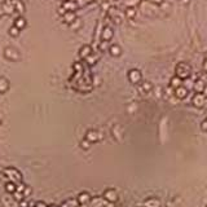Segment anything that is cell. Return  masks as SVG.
<instances>
[{"mask_svg":"<svg viewBox=\"0 0 207 207\" xmlns=\"http://www.w3.org/2000/svg\"><path fill=\"white\" fill-rule=\"evenodd\" d=\"M180 85H183V79H180L179 77L175 75L172 79L170 80V87L173 88V90H176V88H179Z\"/></svg>","mask_w":207,"mask_h":207,"instance_id":"6","label":"cell"},{"mask_svg":"<svg viewBox=\"0 0 207 207\" xmlns=\"http://www.w3.org/2000/svg\"><path fill=\"white\" fill-rule=\"evenodd\" d=\"M175 96H176L177 98H180V100L185 98L188 96V88L184 87V85H180L179 88H176V90H175Z\"/></svg>","mask_w":207,"mask_h":207,"instance_id":"4","label":"cell"},{"mask_svg":"<svg viewBox=\"0 0 207 207\" xmlns=\"http://www.w3.org/2000/svg\"><path fill=\"white\" fill-rule=\"evenodd\" d=\"M14 189H16V187H14L13 184H8V185H7V190H8V192H14Z\"/></svg>","mask_w":207,"mask_h":207,"instance_id":"16","label":"cell"},{"mask_svg":"<svg viewBox=\"0 0 207 207\" xmlns=\"http://www.w3.org/2000/svg\"><path fill=\"white\" fill-rule=\"evenodd\" d=\"M113 38V30L110 27H105L102 31V39L104 40H110Z\"/></svg>","mask_w":207,"mask_h":207,"instance_id":"7","label":"cell"},{"mask_svg":"<svg viewBox=\"0 0 207 207\" xmlns=\"http://www.w3.org/2000/svg\"><path fill=\"white\" fill-rule=\"evenodd\" d=\"M175 71H176V77H179L180 79H188V78L190 77L192 67L187 62H179L176 65Z\"/></svg>","mask_w":207,"mask_h":207,"instance_id":"1","label":"cell"},{"mask_svg":"<svg viewBox=\"0 0 207 207\" xmlns=\"http://www.w3.org/2000/svg\"><path fill=\"white\" fill-rule=\"evenodd\" d=\"M128 79H130V82H131V83H133V84L141 83V80H142L141 71L138 69H131L130 71H128Z\"/></svg>","mask_w":207,"mask_h":207,"instance_id":"2","label":"cell"},{"mask_svg":"<svg viewBox=\"0 0 207 207\" xmlns=\"http://www.w3.org/2000/svg\"><path fill=\"white\" fill-rule=\"evenodd\" d=\"M206 90V83L202 79H197L194 82V91L195 93H203Z\"/></svg>","mask_w":207,"mask_h":207,"instance_id":"5","label":"cell"},{"mask_svg":"<svg viewBox=\"0 0 207 207\" xmlns=\"http://www.w3.org/2000/svg\"><path fill=\"white\" fill-rule=\"evenodd\" d=\"M126 14H127V17H130V18L136 16V9H135V7H128V8L126 9Z\"/></svg>","mask_w":207,"mask_h":207,"instance_id":"10","label":"cell"},{"mask_svg":"<svg viewBox=\"0 0 207 207\" xmlns=\"http://www.w3.org/2000/svg\"><path fill=\"white\" fill-rule=\"evenodd\" d=\"M90 53H91V48L88 47V45H85V47L80 49V56H83V57H87Z\"/></svg>","mask_w":207,"mask_h":207,"instance_id":"11","label":"cell"},{"mask_svg":"<svg viewBox=\"0 0 207 207\" xmlns=\"http://www.w3.org/2000/svg\"><path fill=\"white\" fill-rule=\"evenodd\" d=\"M74 18H75V16H74L73 12H69L66 14V21H69V22H71V21H74Z\"/></svg>","mask_w":207,"mask_h":207,"instance_id":"13","label":"cell"},{"mask_svg":"<svg viewBox=\"0 0 207 207\" xmlns=\"http://www.w3.org/2000/svg\"><path fill=\"white\" fill-rule=\"evenodd\" d=\"M201 130L203 132H207V118L205 120H202V123H201Z\"/></svg>","mask_w":207,"mask_h":207,"instance_id":"14","label":"cell"},{"mask_svg":"<svg viewBox=\"0 0 207 207\" xmlns=\"http://www.w3.org/2000/svg\"><path fill=\"white\" fill-rule=\"evenodd\" d=\"M88 199H90V197H88L87 194H82L80 197H79V201H80V202H87Z\"/></svg>","mask_w":207,"mask_h":207,"instance_id":"15","label":"cell"},{"mask_svg":"<svg viewBox=\"0 0 207 207\" xmlns=\"http://www.w3.org/2000/svg\"><path fill=\"white\" fill-rule=\"evenodd\" d=\"M149 1L154 3V4H162V0H149Z\"/></svg>","mask_w":207,"mask_h":207,"instance_id":"17","label":"cell"},{"mask_svg":"<svg viewBox=\"0 0 207 207\" xmlns=\"http://www.w3.org/2000/svg\"><path fill=\"white\" fill-rule=\"evenodd\" d=\"M106 198H109L110 199V201H115V199H117V194L115 193H114V192L113 190H109V192H106Z\"/></svg>","mask_w":207,"mask_h":207,"instance_id":"12","label":"cell"},{"mask_svg":"<svg viewBox=\"0 0 207 207\" xmlns=\"http://www.w3.org/2000/svg\"><path fill=\"white\" fill-rule=\"evenodd\" d=\"M141 92H145V93H148V92H150L153 90V84L150 82H142L141 83Z\"/></svg>","mask_w":207,"mask_h":207,"instance_id":"8","label":"cell"},{"mask_svg":"<svg viewBox=\"0 0 207 207\" xmlns=\"http://www.w3.org/2000/svg\"><path fill=\"white\" fill-rule=\"evenodd\" d=\"M109 51H110V53H112L113 56H119V55H120V52H122V49H120L119 45L114 44V45H112V47H110Z\"/></svg>","mask_w":207,"mask_h":207,"instance_id":"9","label":"cell"},{"mask_svg":"<svg viewBox=\"0 0 207 207\" xmlns=\"http://www.w3.org/2000/svg\"><path fill=\"white\" fill-rule=\"evenodd\" d=\"M192 104L195 106V108H203L206 105V96L203 93H195L192 98Z\"/></svg>","mask_w":207,"mask_h":207,"instance_id":"3","label":"cell"}]
</instances>
